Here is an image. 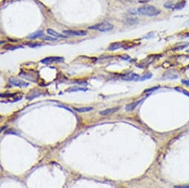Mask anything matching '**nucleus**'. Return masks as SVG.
I'll return each mask as SVG.
<instances>
[{"label":"nucleus","instance_id":"f257e3e1","mask_svg":"<svg viewBox=\"0 0 189 188\" xmlns=\"http://www.w3.org/2000/svg\"><path fill=\"white\" fill-rule=\"evenodd\" d=\"M137 12L140 14L147 16H156L160 13V10L151 5H144L140 7L137 9Z\"/></svg>","mask_w":189,"mask_h":188},{"label":"nucleus","instance_id":"f03ea898","mask_svg":"<svg viewBox=\"0 0 189 188\" xmlns=\"http://www.w3.org/2000/svg\"><path fill=\"white\" fill-rule=\"evenodd\" d=\"M113 28H114V25L108 22H101V23L94 24V25L91 26V27H88V29H90V30H99V31L101 32L110 31V30H112Z\"/></svg>","mask_w":189,"mask_h":188},{"label":"nucleus","instance_id":"7ed1b4c3","mask_svg":"<svg viewBox=\"0 0 189 188\" xmlns=\"http://www.w3.org/2000/svg\"><path fill=\"white\" fill-rule=\"evenodd\" d=\"M185 5V1H181L177 3H173V1H167L164 4V7L171 10H181Z\"/></svg>","mask_w":189,"mask_h":188},{"label":"nucleus","instance_id":"20e7f679","mask_svg":"<svg viewBox=\"0 0 189 188\" xmlns=\"http://www.w3.org/2000/svg\"><path fill=\"white\" fill-rule=\"evenodd\" d=\"M9 82H10V83L11 84V85H13V86L19 87V88H25V87H27L29 85V84L27 83V82L14 77L10 78V79H9Z\"/></svg>","mask_w":189,"mask_h":188},{"label":"nucleus","instance_id":"39448f33","mask_svg":"<svg viewBox=\"0 0 189 188\" xmlns=\"http://www.w3.org/2000/svg\"><path fill=\"white\" fill-rule=\"evenodd\" d=\"M62 33L66 36H85L87 34V31L85 30H63Z\"/></svg>","mask_w":189,"mask_h":188},{"label":"nucleus","instance_id":"423d86ee","mask_svg":"<svg viewBox=\"0 0 189 188\" xmlns=\"http://www.w3.org/2000/svg\"><path fill=\"white\" fill-rule=\"evenodd\" d=\"M64 59L62 57H57V56H51V57H47L45 58L44 59H42L41 61V62L45 65H50V64L53 63V62H62L63 61Z\"/></svg>","mask_w":189,"mask_h":188},{"label":"nucleus","instance_id":"0eeeda50","mask_svg":"<svg viewBox=\"0 0 189 188\" xmlns=\"http://www.w3.org/2000/svg\"><path fill=\"white\" fill-rule=\"evenodd\" d=\"M140 77L137 73H129L123 76V79L125 81H139Z\"/></svg>","mask_w":189,"mask_h":188},{"label":"nucleus","instance_id":"6e6552de","mask_svg":"<svg viewBox=\"0 0 189 188\" xmlns=\"http://www.w3.org/2000/svg\"><path fill=\"white\" fill-rule=\"evenodd\" d=\"M47 32H48V34L50 35V36H53V37H55V38H66L67 36H65V35H62V34H60V33H57V32H56L55 30H52V29L49 28L47 30Z\"/></svg>","mask_w":189,"mask_h":188},{"label":"nucleus","instance_id":"1a4fd4ad","mask_svg":"<svg viewBox=\"0 0 189 188\" xmlns=\"http://www.w3.org/2000/svg\"><path fill=\"white\" fill-rule=\"evenodd\" d=\"M44 35L43 31L42 30H38V31H36L35 33H31L30 35L27 36V39H35L36 38H39V37H42V36Z\"/></svg>","mask_w":189,"mask_h":188},{"label":"nucleus","instance_id":"9d476101","mask_svg":"<svg viewBox=\"0 0 189 188\" xmlns=\"http://www.w3.org/2000/svg\"><path fill=\"white\" fill-rule=\"evenodd\" d=\"M119 110V108H108V109L105 110V111H102L100 112V115L103 116H106V115H109L111 114H114L116 111H117Z\"/></svg>","mask_w":189,"mask_h":188},{"label":"nucleus","instance_id":"9b49d317","mask_svg":"<svg viewBox=\"0 0 189 188\" xmlns=\"http://www.w3.org/2000/svg\"><path fill=\"white\" fill-rule=\"evenodd\" d=\"M141 102V100L140 101H137V102H132V103L129 104V105H127L126 107V110L127 111H132L135 109L137 107V105Z\"/></svg>","mask_w":189,"mask_h":188},{"label":"nucleus","instance_id":"f8f14e48","mask_svg":"<svg viewBox=\"0 0 189 188\" xmlns=\"http://www.w3.org/2000/svg\"><path fill=\"white\" fill-rule=\"evenodd\" d=\"M123 47V44L122 42H114V43L111 44L108 47V50H115L117 49H120V47Z\"/></svg>","mask_w":189,"mask_h":188},{"label":"nucleus","instance_id":"ddd939ff","mask_svg":"<svg viewBox=\"0 0 189 188\" xmlns=\"http://www.w3.org/2000/svg\"><path fill=\"white\" fill-rule=\"evenodd\" d=\"M40 92H39V91H34L33 93H30V94L27 95L26 96V99H28V100H31V99L36 98L37 96H40Z\"/></svg>","mask_w":189,"mask_h":188},{"label":"nucleus","instance_id":"4468645a","mask_svg":"<svg viewBox=\"0 0 189 188\" xmlns=\"http://www.w3.org/2000/svg\"><path fill=\"white\" fill-rule=\"evenodd\" d=\"M25 45L30 47H36L42 45V43H40V42H27V43H25Z\"/></svg>","mask_w":189,"mask_h":188},{"label":"nucleus","instance_id":"2eb2a0df","mask_svg":"<svg viewBox=\"0 0 189 188\" xmlns=\"http://www.w3.org/2000/svg\"><path fill=\"white\" fill-rule=\"evenodd\" d=\"M92 108H75V111L79 113H85L88 112V111H91Z\"/></svg>","mask_w":189,"mask_h":188},{"label":"nucleus","instance_id":"dca6fc26","mask_svg":"<svg viewBox=\"0 0 189 188\" xmlns=\"http://www.w3.org/2000/svg\"><path fill=\"white\" fill-rule=\"evenodd\" d=\"M86 91V89H83V88H71L70 89H68V92H74V91Z\"/></svg>","mask_w":189,"mask_h":188},{"label":"nucleus","instance_id":"f3484780","mask_svg":"<svg viewBox=\"0 0 189 188\" xmlns=\"http://www.w3.org/2000/svg\"><path fill=\"white\" fill-rule=\"evenodd\" d=\"M151 76H152L151 73H147V74L144 75V76H142V77L140 79V81H144V80H145V79H150V78L151 77Z\"/></svg>","mask_w":189,"mask_h":188},{"label":"nucleus","instance_id":"a211bd4d","mask_svg":"<svg viewBox=\"0 0 189 188\" xmlns=\"http://www.w3.org/2000/svg\"><path fill=\"white\" fill-rule=\"evenodd\" d=\"M175 90H176V91H179V92L182 93V94L186 95V96H189V93L188 92V91H185V90H184V89H182V88H175Z\"/></svg>","mask_w":189,"mask_h":188},{"label":"nucleus","instance_id":"6ab92c4d","mask_svg":"<svg viewBox=\"0 0 189 188\" xmlns=\"http://www.w3.org/2000/svg\"><path fill=\"white\" fill-rule=\"evenodd\" d=\"M42 39H43V40H46V41H56L57 40V39L55 37H50V36H42Z\"/></svg>","mask_w":189,"mask_h":188},{"label":"nucleus","instance_id":"aec40b11","mask_svg":"<svg viewBox=\"0 0 189 188\" xmlns=\"http://www.w3.org/2000/svg\"><path fill=\"white\" fill-rule=\"evenodd\" d=\"M174 188H189V184H183V185H176Z\"/></svg>","mask_w":189,"mask_h":188},{"label":"nucleus","instance_id":"412c9836","mask_svg":"<svg viewBox=\"0 0 189 188\" xmlns=\"http://www.w3.org/2000/svg\"><path fill=\"white\" fill-rule=\"evenodd\" d=\"M10 47H7V49L8 50H15V49H17V48H21V47H23L21 45H19V46H8Z\"/></svg>","mask_w":189,"mask_h":188},{"label":"nucleus","instance_id":"4be33fe9","mask_svg":"<svg viewBox=\"0 0 189 188\" xmlns=\"http://www.w3.org/2000/svg\"><path fill=\"white\" fill-rule=\"evenodd\" d=\"M158 89V87H155V88H151V89H147L145 91V92H150V91H155V90Z\"/></svg>","mask_w":189,"mask_h":188},{"label":"nucleus","instance_id":"5701e85b","mask_svg":"<svg viewBox=\"0 0 189 188\" xmlns=\"http://www.w3.org/2000/svg\"><path fill=\"white\" fill-rule=\"evenodd\" d=\"M182 83L189 87V80H186V79H182Z\"/></svg>","mask_w":189,"mask_h":188}]
</instances>
